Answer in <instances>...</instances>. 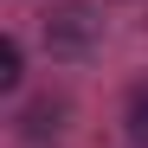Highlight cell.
<instances>
[{
    "mask_svg": "<svg viewBox=\"0 0 148 148\" xmlns=\"http://www.w3.org/2000/svg\"><path fill=\"white\" fill-rule=\"evenodd\" d=\"M45 39H52V52H90V39H97L90 7H58L45 19Z\"/></svg>",
    "mask_w": 148,
    "mask_h": 148,
    "instance_id": "cell-1",
    "label": "cell"
},
{
    "mask_svg": "<svg viewBox=\"0 0 148 148\" xmlns=\"http://www.w3.org/2000/svg\"><path fill=\"white\" fill-rule=\"evenodd\" d=\"M122 122H129V142H142V148H148V84H135V90H129V116H122Z\"/></svg>",
    "mask_w": 148,
    "mask_h": 148,
    "instance_id": "cell-2",
    "label": "cell"
},
{
    "mask_svg": "<svg viewBox=\"0 0 148 148\" xmlns=\"http://www.w3.org/2000/svg\"><path fill=\"white\" fill-rule=\"evenodd\" d=\"M58 116H64V103H52V97H45V103L26 110V122H19V129H26V135H52V129H58Z\"/></svg>",
    "mask_w": 148,
    "mask_h": 148,
    "instance_id": "cell-3",
    "label": "cell"
},
{
    "mask_svg": "<svg viewBox=\"0 0 148 148\" xmlns=\"http://www.w3.org/2000/svg\"><path fill=\"white\" fill-rule=\"evenodd\" d=\"M0 90H19V45L0 39Z\"/></svg>",
    "mask_w": 148,
    "mask_h": 148,
    "instance_id": "cell-4",
    "label": "cell"
}]
</instances>
